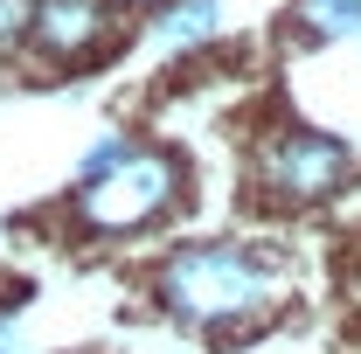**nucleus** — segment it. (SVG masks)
Listing matches in <instances>:
<instances>
[{
	"label": "nucleus",
	"mask_w": 361,
	"mask_h": 354,
	"mask_svg": "<svg viewBox=\"0 0 361 354\" xmlns=\"http://www.w3.org/2000/svg\"><path fill=\"white\" fill-rule=\"evenodd\" d=\"M160 312L188 334H229V326H257L278 306V264L243 250V243H180L167 264L153 271Z\"/></svg>",
	"instance_id": "obj_1"
},
{
	"label": "nucleus",
	"mask_w": 361,
	"mask_h": 354,
	"mask_svg": "<svg viewBox=\"0 0 361 354\" xmlns=\"http://www.w3.org/2000/svg\"><path fill=\"white\" fill-rule=\"evenodd\" d=\"M180 188H188L180 153H167V146H133L111 174L77 181L70 216H77V229H90V236H133V229H153V222L174 209Z\"/></svg>",
	"instance_id": "obj_2"
},
{
	"label": "nucleus",
	"mask_w": 361,
	"mask_h": 354,
	"mask_svg": "<svg viewBox=\"0 0 361 354\" xmlns=\"http://www.w3.org/2000/svg\"><path fill=\"white\" fill-rule=\"evenodd\" d=\"M348 167H355L348 139L313 133V126H285V133H271L257 146V188H264V202H278V209H313V202H326L348 181Z\"/></svg>",
	"instance_id": "obj_3"
},
{
	"label": "nucleus",
	"mask_w": 361,
	"mask_h": 354,
	"mask_svg": "<svg viewBox=\"0 0 361 354\" xmlns=\"http://www.w3.org/2000/svg\"><path fill=\"white\" fill-rule=\"evenodd\" d=\"M28 42L49 63H97L111 42V0H35L28 14Z\"/></svg>",
	"instance_id": "obj_4"
},
{
	"label": "nucleus",
	"mask_w": 361,
	"mask_h": 354,
	"mask_svg": "<svg viewBox=\"0 0 361 354\" xmlns=\"http://www.w3.org/2000/svg\"><path fill=\"white\" fill-rule=\"evenodd\" d=\"M223 28V0H167L153 14V42L160 49H202Z\"/></svg>",
	"instance_id": "obj_5"
},
{
	"label": "nucleus",
	"mask_w": 361,
	"mask_h": 354,
	"mask_svg": "<svg viewBox=\"0 0 361 354\" xmlns=\"http://www.w3.org/2000/svg\"><path fill=\"white\" fill-rule=\"evenodd\" d=\"M299 42H348V35H361V0H292V21H285Z\"/></svg>",
	"instance_id": "obj_6"
},
{
	"label": "nucleus",
	"mask_w": 361,
	"mask_h": 354,
	"mask_svg": "<svg viewBox=\"0 0 361 354\" xmlns=\"http://www.w3.org/2000/svg\"><path fill=\"white\" fill-rule=\"evenodd\" d=\"M126 153H133V139H97V146H90L84 160H77V181H97V174H111V167H118V160H126Z\"/></svg>",
	"instance_id": "obj_7"
},
{
	"label": "nucleus",
	"mask_w": 361,
	"mask_h": 354,
	"mask_svg": "<svg viewBox=\"0 0 361 354\" xmlns=\"http://www.w3.org/2000/svg\"><path fill=\"white\" fill-rule=\"evenodd\" d=\"M28 14H35V0H0V49L28 35Z\"/></svg>",
	"instance_id": "obj_8"
},
{
	"label": "nucleus",
	"mask_w": 361,
	"mask_h": 354,
	"mask_svg": "<svg viewBox=\"0 0 361 354\" xmlns=\"http://www.w3.org/2000/svg\"><path fill=\"white\" fill-rule=\"evenodd\" d=\"M0 354H35V348H28V341H21V334H14V326L0 319Z\"/></svg>",
	"instance_id": "obj_9"
},
{
	"label": "nucleus",
	"mask_w": 361,
	"mask_h": 354,
	"mask_svg": "<svg viewBox=\"0 0 361 354\" xmlns=\"http://www.w3.org/2000/svg\"><path fill=\"white\" fill-rule=\"evenodd\" d=\"M118 7H153V0H118Z\"/></svg>",
	"instance_id": "obj_10"
}]
</instances>
